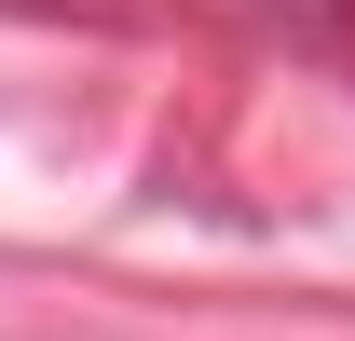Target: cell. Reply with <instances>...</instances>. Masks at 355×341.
<instances>
[{
  "label": "cell",
  "mask_w": 355,
  "mask_h": 341,
  "mask_svg": "<svg viewBox=\"0 0 355 341\" xmlns=\"http://www.w3.org/2000/svg\"><path fill=\"white\" fill-rule=\"evenodd\" d=\"M246 28H273L287 55H314V69H342L355 55V0H232Z\"/></svg>",
  "instance_id": "6da1fadb"
}]
</instances>
